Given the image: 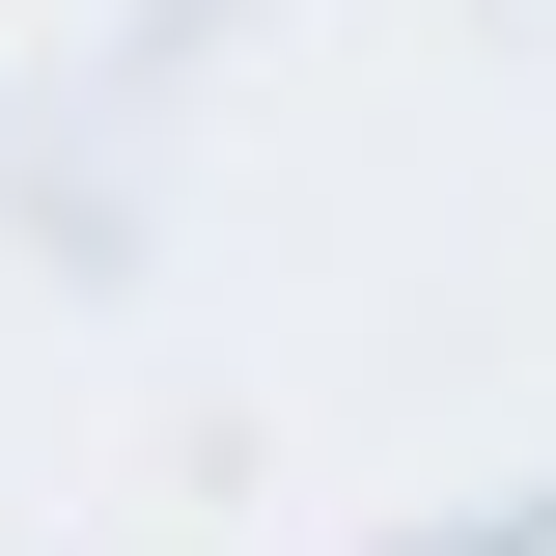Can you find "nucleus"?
I'll return each instance as SVG.
<instances>
[]
</instances>
